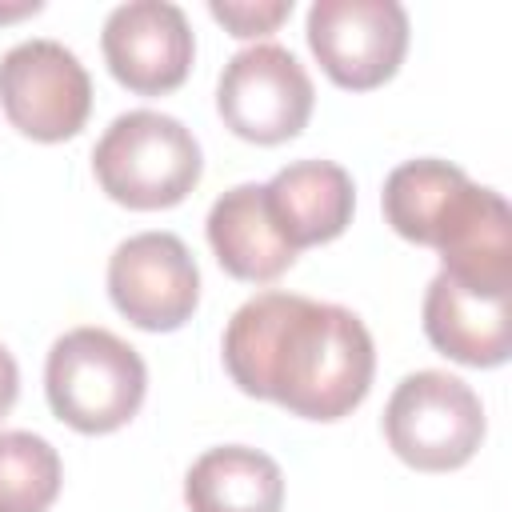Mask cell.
Listing matches in <instances>:
<instances>
[{"mask_svg":"<svg viewBox=\"0 0 512 512\" xmlns=\"http://www.w3.org/2000/svg\"><path fill=\"white\" fill-rule=\"evenodd\" d=\"M316 92L304 64L280 44L240 48L216 84L224 128L248 144H284L304 132Z\"/></svg>","mask_w":512,"mask_h":512,"instance_id":"8992f818","label":"cell"},{"mask_svg":"<svg viewBox=\"0 0 512 512\" xmlns=\"http://www.w3.org/2000/svg\"><path fill=\"white\" fill-rule=\"evenodd\" d=\"M184 504L192 512H280L284 472L268 452L248 444L208 448L184 476Z\"/></svg>","mask_w":512,"mask_h":512,"instance_id":"5bb4252c","label":"cell"},{"mask_svg":"<svg viewBox=\"0 0 512 512\" xmlns=\"http://www.w3.org/2000/svg\"><path fill=\"white\" fill-rule=\"evenodd\" d=\"M212 20H220L232 36L252 40V36H268L276 32L288 16H292V0H212L208 4Z\"/></svg>","mask_w":512,"mask_h":512,"instance_id":"2e32d148","label":"cell"},{"mask_svg":"<svg viewBox=\"0 0 512 512\" xmlns=\"http://www.w3.org/2000/svg\"><path fill=\"white\" fill-rule=\"evenodd\" d=\"M388 448L416 472L464 468L484 440V404L452 372L424 368L396 384L384 408Z\"/></svg>","mask_w":512,"mask_h":512,"instance_id":"5b68a950","label":"cell"},{"mask_svg":"<svg viewBox=\"0 0 512 512\" xmlns=\"http://www.w3.org/2000/svg\"><path fill=\"white\" fill-rule=\"evenodd\" d=\"M44 392L56 420L84 436L124 428L148 392V368L140 352L108 328L64 332L44 364Z\"/></svg>","mask_w":512,"mask_h":512,"instance_id":"277c9868","label":"cell"},{"mask_svg":"<svg viewBox=\"0 0 512 512\" xmlns=\"http://www.w3.org/2000/svg\"><path fill=\"white\" fill-rule=\"evenodd\" d=\"M60 480V456L44 436L0 432V512H48Z\"/></svg>","mask_w":512,"mask_h":512,"instance_id":"9a60e30c","label":"cell"},{"mask_svg":"<svg viewBox=\"0 0 512 512\" xmlns=\"http://www.w3.org/2000/svg\"><path fill=\"white\" fill-rule=\"evenodd\" d=\"M108 296L128 324L176 332L200 304V268L180 236L140 232L116 244L108 260Z\"/></svg>","mask_w":512,"mask_h":512,"instance_id":"9c48e42d","label":"cell"},{"mask_svg":"<svg viewBox=\"0 0 512 512\" xmlns=\"http://www.w3.org/2000/svg\"><path fill=\"white\" fill-rule=\"evenodd\" d=\"M264 200L280 236L300 252L336 240L352 224L356 188L332 160H296L264 184Z\"/></svg>","mask_w":512,"mask_h":512,"instance_id":"7c38bea8","label":"cell"},{"mask_svg":"<svg viewBox=\"0 0 512 512\" xmlns=\"http://www.w3.org/2000/svg\"><path fill=\"white\" fill-rule=\"evenodd\" d=\"M304 32L324 76L348 92L380 88L408 52V12L396 0H316Z\"/></svg>","mask_w":512,"mask_h":512,"instance_id":"ba28073f","label":"cell"},{"mask_svg":"<svg viewBox=\"0 0 512 512\" xmlns=\"http://www.w3.org/2000/svg\"><path fill=\"white\" fill-rule=\"evenodd\" d=\"M92 172L108 200L132 212L176 208L204 172L196 136L168 112L136 108L116 116L92 148Z\"/></svg>","mask_w":512,"mask_h":512,"instance_id":"3957f363","label":"cell"},{"mask_svg":"<svg viewBox=\"0 0 512 512\" xmlns=\"http://www.w3.org/2000/svg\"><path fill=\"white\" fill-rule=\"evenodd\" d=\"M508 296L504 288H476L436 272L424 292V336L456 364L500 368L512 356Z\"/></svg>","mask_w":512,"mask_h":512,"instance_id":"8fae6325","label":"cell"},{"mask_svg":"<svg viewBox=\"0 0 512 512\" xmlns=\"http://www.w3.org/2000/svg\"><path fill=\"white\" fill-rule=\"evenodd\" d=\"M16 396H20V368H16L12 352L0 344V416H8V412H12Z\"/></svg>","mask_w":512,"mask_h":512,"instance_id":"e0dca14e","label":"cell"},{"mask_svg":"<svg viewBox=\"0 0 512 512\" xmlns=\"http://www.w3.org/2000/svg\"><path fill=\"white\" fill-rule=\"evenodd\" d=\"M384 220L396 236L436 248L448 276L512 292V212L448 160H408L384 180Z\"/></svg>","mask_w":512,"mask_h":512,"instance_id":"7a4b0ae2","label":"cell"},{"mask_svg":"<svg viewBox=\"0 0 512 512\" xmlns=\"http://www.w3.org/2000/svg\"><path fill=\"white\" fill-rule=\"evenodd\" d=\"M224 368L244 396L272 400L304 420H340L364 404L376 348L352 308L296 292L244 300L224 328Z\"/></svg>","mask_w":512,"mask_h":512,"instance_id":"6da1fadb","label":"cell"},{"mask_svg":"<svg viewBox=\"0 0 512 512\" xmlns=\"http://www.w3.org/2000/svg\"><path fill=\"white\" fill-rule=\"evenodd\" d=\"M104 64L136 96L176 92L196 56V40L184 8L168 0H128L108 12L100 32Z\"/></svg>","mask_w":512,"mask_h":512,"instance_id":"30bf717a","label":"cell"},{"mask_svg":"<svg viewBox=\"0 0 512 512\" xmlns=\"http://www.w3.org/2000/svg\"><path fill=\"white\" fill-rule=\"evenodd\" d=\"M32 12H40V0H28L20 8H0V20H16V16H32Z\"/></svg>","mask_w":512,"mask_h":512,"instance_id":"ac0fdd59","label":"cell"},{"mask_svg":"<svg viewBox=\"0 0 512 512\" xmlns=\"http://www.w3.org/2000/svg\"><path fill=\"white\" fill-rule=\"evenodd\" d=\"M0 108L28 140H72L92 112V76L64 44L24 40L0 60Z\"/></svg>","mask_w":512,"mask_h":512,"instance_id":"52a82bcc","label":"cell"},{"mask_svg":"<svg viewBox=\"0 0 512 512\" xmlns=\"http://www.w3.org/2000/svg\"><path fill=\"white\" fill-rule=\"evenodd\" d=\"M208 244L220 268L248 284H268L296 264V248L280 236L268 212L264 184H236L212 204Z\"/></svg>","mask_w":512,"mask_h":512,"instance_id":"4fadbf2b","label":"cell"}]
</instances>
